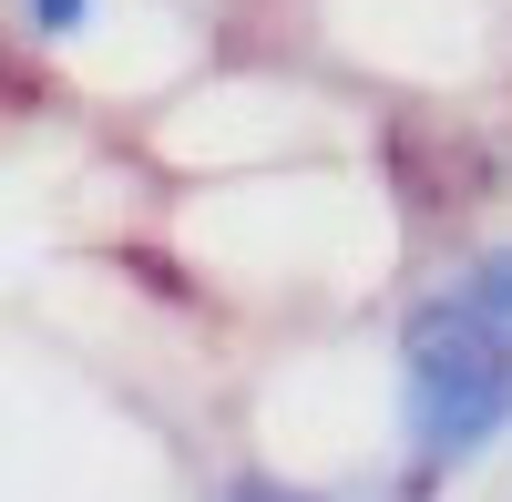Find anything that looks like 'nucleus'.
<instances>
[{
	"label": "nucleus",
	"mask_w": 512,
	"mask_h": 502,
	"mask_svg": "<svg viewBox=\"0 0 512 502\" xmlns=\"http://www.w3.org/2000/svg\"><path fill=\"white\" fill-rule=\"evenodd\" d=\"M226 502H308V492H277L267 472H236V492H226Z\"/></svg>",
	"instance_id": "nucleus-4"
},
{
	"label": "nucleus",
	"mask_w": 512,
	"mask_h": 502,
	"mask_svg": "<svg viewBox=\"0 0 512 502\" xmlns=\"http://www.w3.org/2000/svg\"><path fill=\"white\" fill-rule=\"evenodd\" d=\"M472 298H482V308H492V318L512 328V246H502V257H492V267L472 277Z\"/></svg>",
	"instance_id": "nucleus-3"
},
{
	"label": "nucleus",
	"mask_w": 512,
	"mask_h": 502,
	"mask_svg": "<svg viewBox=\"0 0 512 502\" xmlns=\"http://www.w3.org/2000/svg\"><path fill=\"white\" fill-rule=\"evenodd\" d=\"M82 21H93V0H21V31L31 41H72Z\"/></svg>",
	"instance_id": "nucleus-2"
},
{
	"label": "nucleus",
	"mask_w": 512,
	"mask_h": 502,
	"mask_svg": "<svg viewBox=\"0 0 512 502\" xmlns=\"http://www.w3.org/2000/svg\"><path fill=\"white\" fill-rule=\"evenodd\" d=\"M400 431L410 472L441 482L512 431V328L461 287V298H420L400 328Z\"/></svg>",
	"instance_id": "nucleus-1"
}]
</instances>
